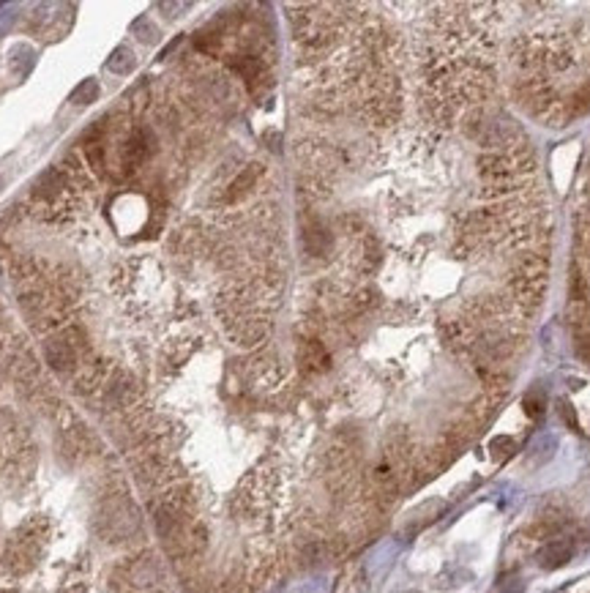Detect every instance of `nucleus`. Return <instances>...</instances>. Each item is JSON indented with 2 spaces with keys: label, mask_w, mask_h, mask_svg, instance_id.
<instances>
[{
  "label": "nucleus",
  "mask_w": 590,
  "mask_h": 593,
  "mask_svg": "<svg viewBox=\"0 0 590 593\" xmlns=\"http://www.w3.org/2000/svg\"><path fill=\"white\" fill-rule=\"evenodd\" d=\"M263 175V167L260 164H249L235 181L229 183V191H227V200H238V197H243L254 183H257V178Z\"/></svg>",
  "instance_id": "f8f14e48"
},
{
  "label": "nucleus",
  "mask_w": 590,
  "mask_h": 593,
  "mask_svg": "<svg viewBox=\"0 0 590 593\" xmlns=\"http://www.w3.org/2000/svg\"><path fill=\"white\" fill-rule=\"evenodd\" d=\"M590 112V88H582L571 96V104H569V115L577 118V115H585Z\"/></svg>",
  "instance_id": "a211bd4d"
},
{
  "label": "nucleus",
  "mask_w": 590,
  "mask_h": 593,
  "mask_svg": "<svg viewBox=\"0 0 590 593\" xmlns=\"http://www.w3.org/2000/svg\"><path fill=\"white\" fill-rule=\"evenodd\" d=\"M577 356H580L585 364H590V336H582V339L577 342Z\"/></svg>",
  "instance_id": "4be33fe9"
},
{
  "label": "nucleus",
  "mask_w": 590,
  "mask_h": 593,
  "mask_svg": "<svg viewBox=\"0 0 590 593\" xmlns=\"http://www.w3.org/2000/svg\"><path fill=\"white\" fill-rule=\"evenodd\" d=\"M298 364L304 366L306 372H325L328 364H331V356H328V350L322 347V342H318V339H306V342H301V347H298Z\"/></svg>",
  "instance_id": "6e6552de"
},
{
  "label": "nucleus",
  "mask_w": 590,
  "mask_h": 593,
  "mask_svg": "<svg viewBox=\"0 0 590 593\" xmlns=\"http://www.w3.org/2000/svg\"><path fill=\"white\" fill-rule=\"evenodd\" d=\"M44 544H46V522L42 517H31V519H25L8 536L0 560H3V566L8 571L25 574V571H31L39 563V558L44 552Z\"/></svg>",
  "instance_id": "7ed1b4c3"
},
{
  "label": "nucleus",
  "mask_w": 590,
  "mask_h": 593,
  "mask_svg": "<svg viewBox=\"0 0 590 593\" xmlns=\"http://www.w3.org/2000/svg\"><path fill=\"white\" fill-rule=\"evenodd\" d=\"M135 33H139L137 39H139V42H145V44H156V42H159V31H156L145 17L135 22Z\"/></svg>",
  "instance_id": "aec40b11"
},
{
  "label": "nucleus",
  "mask_w": 590,
  "mask_h": 593,
  "mask_svg": "<svg viewBox=\"0 0 590 593\" xmlns=\"http://www.w3.org/2000/svg\"><path fill=\"white\" fill-rule=\"evenodd\" d=\"M71 197V186L60 170H46L33 186V200L42 205V211H63Z\"/></svg>",
  "instance_id": "423d86ee"
},
{
  "label": "nucleus",
  "mask_w": 590,
  "mask_h": 593,
  "mask_svg": "<svg viewBox=\"0 0 590 593\" xmlns=\"http://www.w3.org/2000/svg\"><path fill=\"white\" fill-rule=\"evenodd\" d=\"M478 170L489 181H511L514 175L533 170V156L525 148H519V151H489V153L478 156Z\"/></svg>",
  "instance_id": "39448f33"
},
{
  "label": "nucleus",
  "mask_w": 590,
  "mask_h": 593,
  "mask_svg": "<svg viewBox=\"0 0 590 593\" xmlns=\"http://www.w3.org/2000/svg\"><path fill=\"white\" fill-rule=\"evenodd\" d=\"M135 52L129 49V46H118V49H112V55L107 58V69L112 71V74H129V71H135Z\"/></svg>",
  "instance_id": "ddd939ff"
},
{
  "label": "nucleus",
  "mask_w": 590,
  "mask_h": 593,
  "mask_svg": "<svg viewBox=\"0 0 590 593\" xmlns=\"http://www.w3.org/2000/svg\"><path fill=\"white\" fill-rule=\"evenodd\" d=\"M546 411V399L541 391H530L528 397H525V413L530 415V418H541Z\"/></svg>",
  "instance_id": "6ab92c4d"
},
{
  "label": "nucleus",
  "mask_w": 590,
  "mask_h": 593,
  "mask_svg": "<svg viewBox=\"0 0 590 593\" xmlns=\"http://www.w3.org/2000/svg\"><path fill=\"white\" fill-rule=\"evenodd\" d=\"M557 411H560L563 421H566V424H569V427H571L574 432H580V421H577V413H574V408H571V405H569L566 399H560V402H557Z\"/></svg>",
  "instance_id": "412c9836"
},
{
  "label": "nucleus",
  "mask_w": 590,
  "mask_h": 593,
  "mask_svg": "<svg viewBox=\"0 0 590 593\" xmlns=\"http://www.w3.org/2000/svg\"><path fill=\"white\" fill-rule=\"evenodd\" d=\"M366 591V574H363L361 566H347L336 585H333V593H363Z\"/></svg>",
  "instance_id": "9b49d317"
},
{
  "label": "nucleus",
  "mask_w": 590,
  "mask_h": 593,
  "mask_svg": "<svg viewBox=\"0 0 590 593\" xmlns=\"http://www.w3.org/2000/svg\"><path fill=\"white\" fill-rule=\"evenodd\" d=\"M232 69L249 83V85H254L257 80H260V74H263V66H260V60L257 58H252V55H243V58H235L232 60Z\"/></svg>",
  "instance_id": "2eb2a0df"
},
{
  "label": "nucleus",
  "mask_w": 590,
  "mask_h": 593,
  "mask_svg": "<svg viewBox=\"0 0 590 593\" xmlns=\"http://www.w3.org/2000/svg\"><path fill=\"white\" fill-rule=\"evenodd\" d=\"M44 361L60 375H74L80 361L85 359V336L77 328H60L58 334L44 339Z\"/></svg>",
  "instance_id": "20e7f679"
},
{
  "label": "nucleus",
  "mask_w": 590,
  "mask_h": 593,
  "mask_svg": "<svg viewBox=\"0 0 590 593\" xmlns=\"http://www.w3.org/2000/svg\"><path fill=\"white\" fill-rule=\"evenodd\" d=\"M569 298H571V304H577V307H585V304H588V282H585V276H582V271H580L577 266L569 271Z\"/></svg>",
  "instance_id": "4468645a"
},
{
  "label": "nucleus",
  "mask_w": 590,
  "mask_h": 593,
  "mask_svg": "<svg viewBox=\"0 0 590 593\" xmlns=\"http://www.w3.org/2000/svg\"><path fill=\"white\" fill-rule=\"evenodd\" d=\"M3 186H6V181H3V175H0V191H3Z\"/></svg>",
  "instance_id": "b1692460"
},
{
  "label": "nucleus",
  "mask_w": 590,
  "mask_h": 593,
  "mask_svg": "<svg viewBox=\"0 0 590 593\" xmlns=\"http://www.w3.org/2000/svg\"><path fill=\"white\" fill-rule=\"evenodd\" d=\"M331 246H333V238H331V232H328V227H325L322 222H309V225L304 227V249H306L312 257L328 255Z\"/></svg>",
  "instance_id": "1a4fd4ad"
},
{
  "label": "nucleus",
  "mask_w": 590,
  "mask_h": 593,
  "mask_svg": "<svg viewBox=\"0 0 590 593\" xmlns=\"http://www.w3.org/2000/svg\"><path fill=\"white\" fill-rule=\"evenodd\" d=\"M8 353H11V350L0 347V386H3V377L8 375Z\"/></svg>",
  "instance_id": "5701e85b"
},
{
  "label": "nucleus",
  "mask_w": 590,
  "mask_h": 593,
  "mask_svg": "<svg viewBox=\"0 0 590 593\" xmlns=\"http://www.w3.org/2000/svg\"><path fill=\"white\" fill-rule=\"evenodd\" d=\"M36 443L14 411H0V473L8 484H28L36 470Z\"/></svg>",
  "instance_id": "f257e3e1"
},
{
  "label": "nucleus",
  "mask_w": 590,
  "mask_h": 593,
  "mask_svg": "<svg viewBox=\"0 0 590 593\" xmlns=\"http://www.w3.org/2000/svg\"><path fill=\"white\" fill-rule=\"evenodd\" d=\"M142 528V517L135 501L123 492L107 495L98 501L93 511V533L107 544H126L132 542Z\"/></svg>",
  "instance_id": "f03ea898"
},
{
  "label": "nucleus",
  "mask_w": 590,
  "mask_h": 593,
  "mask_svg": "<svg viewBox=\"0 0 590 593\" xmlns=\"http://www.w3.org/2000/svg\"><path fill=\"white\" fill-rule=\"evenodd\" d=\"M148 156V135L142 132V129H135L129 139L123 142V153H121V159H123V170H137L139 164H142V159Z\"/></svg>",
  "instance_id": "9d476101"
},
{
  "label": "nucleus",
  "mask_w": 590,
  "mask_h": 593,
  "mask_svg": "<svg viewBox=\"0 0 590 593\" xmlns=\"http://www.w3.org/2000/svg\"><path fill=\"white\" fill-rule=\"evenodd\" d=\"M517 452V443H514V438H505V435H500V438H492V443H489V454L495 456V459H508V456Z\"/></svg>",
  "instance_id": "f3484780"
},
{
  "label": "nucleus",
  "mask_w": 590,
  "mask_h": 593,
  "mask_svg": "<svg viewBox=\"0 0 590 593\" xmlns=\"http://www.w3.org/2000/svg\"><path fill=\"white\" fill-rule=\"evenodd\" d=\"M588 252H590V241H588Z\"/></svg>",
  "instance_id": "393cba45"
},
{
  "label": "nucleus",
  "mask_w": 590,
  "mask_h": 593,
  "mask_svg": "<svg viewBox=\"0 0 590 593\" xmlns=\"http://www.w3.org/2000/svg\"><path fill=\"white\" fill-rule=\"evenodd\" d=\"M98 98V83L96 80H83V85H77L71 93L74 104H93Z\"/></svg>",
  "instance_id": "dca6fc26"
},
{
  "label": "nucleus",
  "mask_w": 590,
  "mask_h": 593,
  "mask_svg": "<svg viewBox=\"0 0 590 593\" xmlns=\"http://www.w3.org/2000/svg\"><path fill=\"white\" fill-rule=\"evenodd\" d=\"M574 558V544L569 539H552L536 552V560L541 569H560Z\"/></svg>",
  "instance_id": "0eeeda50"
}]
</instances>
